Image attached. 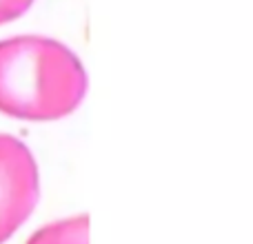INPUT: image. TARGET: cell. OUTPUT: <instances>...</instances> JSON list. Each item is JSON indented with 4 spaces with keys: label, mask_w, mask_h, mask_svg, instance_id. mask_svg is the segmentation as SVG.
<instances>
[{
    "label": "cell",
    "mask_w": 253,
    "mask_h": 244,
    "mask_svg": "<svg viewBox=\"0 0 253 244\" xmlns=\"http://www.w3.org/2000/svg\"><path fill=\"white\" fill-rule=\"evenodd\" d=\"M40 198V173L34 153L16 135L0 133V244L31 215Z\"/></svg>",
    "instance_id": "obj_2"
},
{
    "label": "cell",
    "mask_w": 253,
    "mask_h": 244,
    "mask_svg": "<svg viewBox=\"0 0 253 244\" xmlns=\"http://www.w3.org/2000/svg\"><path fill=\"white\" fill-rule=\"evenodd\" d=\"M89 218L74 215V218L51 222L36 231L27 244H89Z\"/></svg>",
    "instance_id": "obj_3"
},
{
    "label": "cell",
    "mask_w": 253,
    "mask_h": 244,
    "mask_svg": "<svg viewBox=\"0 0 253 244\" xmlns=\"http://www.w3.org/2000/svg\"><path fill=\"white\" fill-rule=\"evenodd\" d=\"M31 4L34 0H0V25H7L20 18Z\"/></svg>",
    "instance_id": "obj_4"
},
{
    "label": "cell",
    "mask_w": 253,
    "mask_h": 244,
    "mask_svg": "<svg viewBox=\"0 0 253 244\" xmlns=\"http://www.w3.org/2000/svg\"><path fill=\"white\" fill-rule=\"evenodd\" d=\"M87 71L67 44L47 36L0 40V114L51 122L74 114L87 93Z\"/></svg>",
    "instance_id": "obj_1"
}]
</instances>
